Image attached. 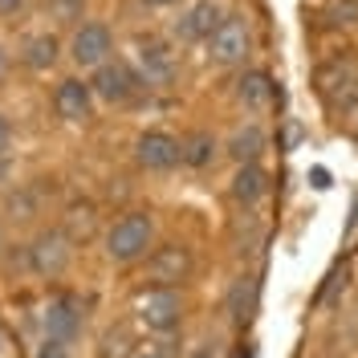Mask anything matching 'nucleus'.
Wrapping results in <instances>:
<instances>
[{
    "mask_svg": "<svg viewBox=\"0 0 358 358\" xmlns=\"http://www.w3.org/2000/svg\"><path fill=\"white\" fill-rule=\"evenodd\" d=\"M151 248H155V216L147 208L122 212L102 236V252L110 265H138Z\"/></svg>",
    "mask_w": 358,
    "mask_h": 358,
    "instance_id": "1",
    "label": "nucleus"
},
{
    "mask_svg": "<svg viewBox=\"0 0 358 358\" xmlns=\"http://www.w3.org/2000/svg\"><path fill=\"white\" fill-rule=\"evenodd\" d=\"M134 322L155 342L176 338L179 326H183V297H179V289H163V285L138 289L134 293Z\"/></svg>",
    "mask_w": 358,
    "mask_h": 358,
    "instance_id": "2",
    "label": "nucleus"
},
{
    "mask_svg": "<svg viewBox=\"0 0 358 358\" xmlns=\"http://www.w3.org/2000/svg\"><path fill=\"white\" fill-rule=\"evenodd\" d=\"M131 69L143 82V90H171L179 78L176 45L163 41V37H138L131 53Z\"/></svg>",
    "mask_w": 358,
    "mask_h": 358,
    "instance_id": "3",
    "label": "nucleus"
},
{
    "mask_svg": "<svg viewBox=\"0 0 358 358\" xmlns=\"http://www.w3.org/2000/svg\"><path fill=\"white\" fill-rule=\"evenodd\" d=\"M252 53V29L241 13H224V21L216 24V33L203 41V62L216 69H236L248 62Z\"/></svg>",
    "mask_w": 358,
    "mask_h": 358,
    "instance_id": "4",
    "label": "nucleus"
},
{
    "mask_svg": "<svg viewBox=\"0 0 358 358\" xmlns=\"http://www.w3.org/2000/svg\"><path fill=\"white\" fill-rule=\"evenodd\" d=\"M66 57L73 62L78 73H94L114 57V33L106 21H82L66 41Z\"/></svg>",
    "mask_w": 358,
    "mask_h": 358,
    "instance_id": "5",
    "label": "nucleus"
},
{
    "mask_svg": "<svg viewBox=\"0 0 358 358\" xmlns=\"http://www.w3.org/2000/svg\"><path fill=\"white\" fill-rule=\"evenodd\" d=\"M24 261H29V273L41 277V281H57L66 277L69 261H73V245L62 228H41L29 245H24Z\"/></svg>",
    "mask_w": 358,
    "mask_h": 358,
    "instance_id": "6",
    "label": "nucleus"
},
{
    "mask_svg": "<svg viewBox=\"0 0 358 358\" xmlns=\"http://www.w3.org/2000/svg\"><path fill=\"white\" fill-rule=\"evenodd\" d=\"M86 330V301L78 293H53L41 306V334L73 346Z\"/></svg>",
    "mask_w": 358,
    "mask_h": 358,
    "instance_id": "7",
    "label": "nucleus"
},
{
    "mask_svg": "<svg viewBox=\"0 0 358 358\" xmlns=\"http://www.w3.org/2000/svg\"><path fill=\"white\" fill-rule=\"evenodd\" d=\"M90 90H94V102H106V106H131L134 98L143 94V82L134 78L131 62L110 57L106 66H98L90 73Z\"/></svg>",
    "mask_w": 358,
    "mask_h": 358,
    "instance_id": "8",
    "label": "nucleus"
},
{
    "mask_svg": "<svg viewBox=\"0 0 358 358\" xmlns=\"http://www.w3.org/2000/svg\"><path fill=\"white\" fill-rule=\"evenodd\" d=\"M143 261H147V281L163 289H183L196 273V257L187 245H155Z\"/></svg>",
    "mask_w": 358,
    "mask_h": 358,
    "instance_id": "9",
    "label": "nucleus"
},
{
    "mask_svg": "<svg viewBox=\"0 0 358 358\" xmlns=\"http://www.w3.org/2000/svg\"><path fill=\"white\" fill-rule=\"evenodd\" d=\"M220 21H224V8L216 0H192V4L179 8L176 21H171V41L176 45H203L216 33Z\"/></svg>",
    "mask_w": 358,
    "mask_h": 358,
    "instance_id": "10",
    "label": "nucleus"
},
{
    "mask_svg": "<svg viewBox=\"0 0 358 358\" xmlns=\"http://www.w3.org/2000/svg\"><path fill=\"white\" fill-rule=\"evenodd\" d=\"M53 110L57 118H66L69 127H86L94 122V110H98V102H94V90L82 73H73V78H62L57 86H53Z\"/></svg>",
    "mask_w": 358,
    "mask_h": 358,
    "instance_id": "11",
    "label": "nucleus"
},
{
    "mask_svg": "<svg viewBox=\"0 0 358 358\" xmlns=\"http://www.w3.org/2000/svg\"><path fill=\"white\" fill-rule=\"evenodd\" d=\"M62 53H66V41H62L53 29H33V33H24L21 45H17V62H21L29 73H49V69H57Z\"/></svg>",
    "mask_w": 358,
    "mask_h": 358,
    "instance_id": "12",
    "label": "nucleus"
},
{
    "mask_svg": "<svg viewBox=\"0 0 358 358\" xmlns=\"http://www.w3.org/2000/svg\"><path fill=\"white\" fill-rule=\"evenodd\" d=\"M134 163L143 171H176L179 167V138L167 131H143L134 138Z\"/></svg>",
    "mask_w": 358,
    "mask_h": 358,
    "instance_id": "13",
    "label": "nucleus"
},
{
    "mask_svg": "<svg viewBox=\"0 0 358 358\" xmlns=\"http://www.w3.org/2000/svg\"><path fill=\"white\" fill-rule=\"evenodd\" d=\"M236 102H241L248 114L273 110V102H277V86H273V78H268L265 69H245V73L236 78Z\"/></svg>",
    "mask_w": 358,
    "mask_h": 358,
    "instance_id": "14",
    "label": "nucleus"
},
{
    "mask_svg": "<svg viewBox=\"0 0 358 358\" xmlns=\"http://www.w3.org/2000/svg\"><path fill=\"white\" fill-rule=\"evenodd\" d=\"M268 147V134L261 122H241L236 131L228 134V143H224V155L232 159L236 167H245V163H261Z\"/></svg>",
    "mask_w": 358,
    "mask_h": 358,
    "instance_id": "15",
    "label": "nucleus"
},
{
    "mask_svg": "<svg viewBox=\"0 0 358 358\" xmlns=\"http://www.w3.org/2000/svg\"><path fill=\"white\" fill-rule=\"evenodd\" d=\"M220 138L212 131H192L179 138V163L183 167H192V171H208V167H216V159H220Z\"/></svg>",
    "mask_w": 358,
    "mask_h": 358,
    "instance_id": "16",
    "label": "nucleus"
},
{
    "mask_svg": "<svg viewBox=\"0 0 358 358\" xmlns=\"http://www.w3.org/2000/svg\"><path fill=\"white\" fill-rule=\"evenodd\" d=\"M228 196L241 203V208H257V203L268 196V176L261 163H245V167H236V176H232V183H228Z\"/></svg>",
    "mask_w": 358,
    "mask_h": 358,
    "instance_id": "17",
    "label": "nucleus"
},
{
    "mask_svg": "<svg viewBox=\"0 0 358 358\" xmlns=\"http://www.w3.org/2000/svg\"><path fill=\"white\" fill-rule=\"evenodd\" d=\"M322 94L334 110H355L358 106V73L355 69H334L322 73Z\"/></svg>",
    "mask_w": 358,
    "mask_h": 358,
    "instance_id": "18",
    "label": "nucleus"
},
{
    "mask_svg": "<svg viewBox=\"0 0 358 358\" xmlns=\"http://www.w3.org/2000/svg\"><path fill=\"white\" fill-rule=\"evenodd\" d=\"M228 313H232V326H248V322H252V313H257V277H252V273H241V277L232 281Z\"/></svg>",
    "mask_w": 358,
    "mask_h": 358,
    "instance_id": "19",
    "label": "nucleus"
},
{
    "mask_svg": "<svg viewBox=\"0 0 358 358\" xmlns=\"http://www.w3.org/2000/svg\"><path fill=\"white\" fill-rule=\"evenodd\" d=\"M131 338L122 334V330H106L102 338V358H131Z\"/></svg>",
    "mask_w": 358,
    "mask_h": 358,
    "instance_id": "20",
    "label": "nucleus"
},
{
    "mask_svg": "<svg viewBox=\"0 0 358 358\" xmlns=\"http://www.w3.org/2000/svg\"><path fill=\"white\" fill-rule=\"evenodd\" d=\"M183 358H224V346H220V338L203 334V338H196V342L187 346V355Z\"/></svg>",
    "mask_w": 358,
    "mask_h": 358,
    "instance_id": "21",
    "label": "nucleus"
},
{
    "mask_svg": "<svg viewBox=\"0 0 358 358\" xmlns=\"http://www.w3.org/2000/svg\"><path fill=\"white\" fill-rule=\"evenodd\" d=\"M29 358H69V346H66V342H57V338H45L41 334Z\"/></svg>",
    "mask_w": 358,
    "mask_h": 358,
    "instance_id": "22",
    "label": "nucleus"
},
{
    "mask_svg": "<svg viewBox=\"0 0 358 358\" xmlns=\"http://www.w3.org/2000/svg\"><path fill=\"white\" fill-rule=\"evenodd\" d=\"M13 122H8V114L0 110V159H13Z\"/></svg>",
    "mask_w": 358,
    "mask_h": 358,
    "instance_id": "23",
    "label": "nucleus"
},
{
    "mask_svg": "<svg viewBox=\"0 0 358 358\" xmlns=\"http://www.w3.org/2000/svg\"><path fill=\"white\" fill-rule=\"evenodd\" d=\"M29 13V0H0V21H17Z\"/></svg>",
    "mask_w": 358,
    "mask_h": 358,
    "instance_id": "24",
    "label": "nucleus"
},
{
    "mask_svg": "<svg viewBox=\"0 0 358 358\" xmlns=\"http://www.w3.org/2000/svg\"><path fill=\"white\" fill-rule=\"evenodd\" d=\"M131 358H171L167 355V346L163 342H143V346H134Z\"/></svg>",
    "mask_w": 358,
    "mask_h": 358,
    "instance_id": "25",
    "label": "nucleus"
},
{
    "mask_svg": "<svg viewBox=\"0 0 358 358\" xmlns=\"http://www.w3.org/2000/svg\"><path fill=\"white\" fill-rule=\"evenodd\" d=\"M8 69H13V53H8V45L0 41V82L8 78Z\"/></svg>",
    "mask_w": 358,
    "mask_h": 358,
    "instance_id": "26",
    "label": "nucleus"
},
{
    "mask_svg": "<svg viewBox=\"0 0 358 358\" xmlns=\"http://www.w3.org/2000/svg\"><path fill=\"white\" fill-rule=\"evenodd\" d=\"M138 4H143V8H179L183 0H138Z\"/></svg>",
    "mask_w": 358,
    "mask_h": 358,
    "instance_id": "27",
    "label": "nucleus"
},
{
    "mask_svg": "<svg viewBox=\"0 0 358 358\" xmlns=\"http://www.w3.org/2000/svg\"><path fill=\"white\" fill-rule=\"evenodd\" d=\"M8 355V338H4V330H0V358Z\"/></svg>",
    "mask_w": 358,
    "mask_h": 358,
    "instance_id": "28",
    "label": "nucleus"
},
{
    "mask_svg": "<svg viewBox=\"0 0 358 358\" xmlns=\"http://www.w3.org/2000/svg\"><path fill=\"white\" fill-rule=\"evenodd\" d=\"M0 252H4V228H0Z\"/></svg>",
    "mask_w": 358,
    "mask_h": 358,
    "instance_id": "29",
    "label": "nucleus"
}]
</instances>
